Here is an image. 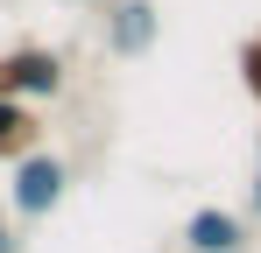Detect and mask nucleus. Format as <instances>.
Here are the masks:
<instances>
[{
	"mask_svg": "<svg viewBox=\"0 0 261 253\" xmlns=\"http://www.w3.org/2000/svg\"><path fill=\"white\" fill-rule=\"evenodd\" d=\"M64 190H71V162L49 155V148H36V155H21V162L7 169V204H14V218H49V211L64 204Z\"/></svg>",
	"mask_w": 261,
	"mask_h": 253,
	"instance_id": "obj_1",
	"label": "nucleus"
},
{
	"mask_svg": "<svg viewBox=\"0 0 261 253\" xmlns=\"http://www.w3.org/2000/svg\"><path fill=\"white\" fill-rule=\"evenodd\" d=\"M64 91V56L43 49V42H14V49H0V99H29V106H43Z\"/></svg>",
	"mask_w": 261,
	"mask_h": 253,
	"instance_id": "obj_2",
	"label": "nucleus"
},
{
	"mask_svg": "<svg viewBox=\"0 0 261 253\" xmlns=\"http://www.w3.org/2000/svg\"><path fill=\"white\" fill-rule=\"evenodd\" d=\"M155 36H163L155 0H113V7H106V56L134 64V56H148V49H155Z\"/></svg>",
	"mask_w": 261,
	"mask_h": 253,
	"instance_id": "obj_3",
	"label": "nucleus"
},
{
	"mask_svg": "<svg viewBox=\"0 0 261 253\" xmlns=\"http://www.w3.org/2000/svg\"><path fill=\"white\" fill-rule=\"evenodd\" d=\"M247 246V225H240V211L226 204H198L184 218V253H240Z\"/></svg>",
	"mask_w": 261,
	"mask_h": 253,
	"instance_id": "obj_4",
	"label": "nucleus"
},
{
	"mask_svg": "<svg viewBox=\"0 0 261 253\" xmlns=\"http://www.w3.org/2000/svg\"><path fill=\"white\" fill-rule=\"evenodd\" d=\"M36 148H43V113L29 99H0V169H14Z\"/></svg>",
	"mask_w": 261,
	"mask_h": 253,
	"instance_id": "obj_5",
	"label": "nucleus"
},
{
	"mask_svg": "<svg viewBox=\"0 0 261 253\" xmlns=\"http://www.w3.org/2000/svg\"><path fill=\"white\" fill-rule=\"evenodd\" d=\"M240 84L261 99V36H247V42H240Z\"/></svg>",
	"mask_w": 261,
	"mask_h": 253,
	"instance_id": "obj_6",
	"label": "nucleus"
},
{
	"mask_svg": "<svg viewBox=\"0 0 261 253\" xmlns=\"http://www.w3.org/2000/svg\"><path fill=\"white\" fill-rule=\"evenodd\" d=\"M0 253H21V239H14V225L0 218Z\"/></svg>",
	"mask_w": 261,
	"mask_h": 253,
	"instance_id": "obj_7",
	"label": "nucleus"
},
{
	"mask_svg": "<svg viewBox=\"0 0 261 253\" xmlns=\"http://www.w3.org/2000/svg\"><path fill=\"white\" fill-rule=\"evenodd\" d=\"M247 204H254V218H261V169H254V190H247Z\"/></svg>",
	"mask_w": 261,
	"mask_h": 253,
	"instance_id": "obj_8",
	"label": "nucleus"
}]
</instances>
